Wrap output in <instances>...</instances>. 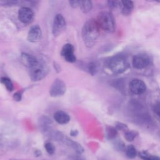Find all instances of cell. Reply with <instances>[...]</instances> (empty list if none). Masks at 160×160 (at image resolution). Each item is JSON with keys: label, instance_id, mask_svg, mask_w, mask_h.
Segmentation results:
<instances>
[{"label": "cell", "instance_id": "d6986e66", "mask_svg": "<svg viewBox=\"0 0 160 160\" xmlns=\"http://www.w3.org/2000/svg\"><path fill=\"white\" fill-rule=\"evenodd\" d=\"M0 81L2 84H3L4 85V86L6 87V88L9 91H12L14 89V86L13 84L11 81V80L7 78V77H2L1 78Z\"/></svg>", "mask_w": 160, "mask_h": 160}, {"label": "cell", "instance_id": "3957f363", "mask_svg": "<svg viewBox=\"0 0 160 160\" xmlns=\"http://www.w3.org/2000/svg\"><path fill=\"white\" fill-rule=\"evenodd\" d=\"M109 69L116 74L122 73L125 71L128 66V62L123 55H116L111 57L108 62Z\"/></svg>", "mask_w": 160, "mask_h": 160}, {"label": "cell", "instance_id": "1f68e13d", "mask_svg": "<svg viewBox=\"0 0 160 160\" xmlns=\"http://www.w3.org/2000/svg\"><path fill=\"white\" fill-rule=\"evenodd\" d=\"M72 160H86L84 158L80 157V156H76Z\"/></svg>", "mask_w": 160, "mask_h": 160}, {"label": "cell", "instance_id": "6da1fadb", "mask_svg": "<svg viewBox=\"0 0 160 160\" xmlns=\"http://www.w3.org/2000/svg\"><path fill=\"white\" fill-rule=\"evenodd\" d=\"M99 26L94 19L87 21L82 29V38L85 46L92 47L99 36Z\"/></svg>", "mask_w": 160, "mask_h": 160}, {"label": "cell", "instance_id": "44dd1931", "mask_svg": "<svg viewBox=\"0 0 160 160\" xmlns=\"http://www.w3.org/2000/svg\"><path fill=\"white\" fill-rule=\"evenodd\" d=\"M138 133L137 131H128L125 132L124 137H125V139L128 141L131 142V141H132L136 138V137L138 136Z\"/></svg>", "mask_w": 160, "mask_h": 160}, {"label": "cell", "instance_id": "d6a6232c", "mask_svg": "<svg viewBox=\"0 0 160 160\" xmlns=\"http://www.w3.org/2000/svg\"><path fill=\"white\" fill-rule=\"evenodd\" d=\"M149 2H160V0H146Z\"/></svg>", "mask_w": 160, "mask_h": 160}, {"label": "cell", "instance_id": "8fae6325", "mask_svg": "<svg viewBox=\"0 0 160 160\" xmlns=\"http://www.w3.org/2000/svg\"><path fill=\"white\" fill-rule=\"evenodd\" d=\"M42 38V32L40 27L38 25L32 26L28 33L27 39L31 42H36L41 40Z\"/></svg>", "mask_w": 160, "mask_h": 160}, {"label": "cell", "instance_id": "7c38bea8", "mask_svg": "<svg viewBox=\"0 0 160 160\" xmlns=\"http://www.w3.org/2000/svg\"><path fill=\"white\" fill-rule=\"evenodd\" d=\"M21 60L22 63L28 68H31L36 66L38 62V60L33 56L27 54L26 52H22L21 55Z\"/></svg>", "mask_w": 160, "mask_h": 160}, {"label": "cell", "instance_id": "cb8c5ba5", "mask_svg": "<svg viewBox=\"0 0 160 160\" xmlns=\"http://www.w3.org/2000/svg\"><path fill=\"white\" fill-rule=\"evenodd\" d=\"M114 147L117 150H118L119 151H122L125 149V145H124V142L119 140L115 142Z\"/></svg>", "mask_w": 160, "mask_h": 160}, {"label": "cell", "instance_id": "30bf717a", "mask_svg": "<svg viewBox=\"0 0 160 160\" xmlns=\"http://www.w3.org/2000/svg\"><path fill=\"white\" fill-rule=\"evenodd\" d=\"M131 91L135 94H141L146 90V85L144 81L140 79H133L129 84Z\"/></svg>", "mask_w": 160, "mask_h": 160}, {"label": "cell", "instance_id": "f1b7e54d", "mask_svg": "<svg viewBox=\"0 0 160 160\" xmlns=\"http://www.w3.org/2000/svg\"><path fill=\"white\" fill-rule=\"evenodd\" d=\"M70 6L72 8H76L79 6V0H68Z\"/></svg>", "mask_w": 160, "mask_h": 160}, {"label": "cell", "instance_id": "5b68a950", "mask_svg": "<svg viewBox=\"0 0 160 160\" xmlns=\"http://www.w3.org/2000/svg\"><path fill=\"white\" fill-rule=\"evenodd\" d=\"M66 91V86L64 82L60 79H56L52 83L49 94L51 96L56 98L59 97L64 94Z\"/></svg>", "mask_w": 160, "mask_h": 160}, {"label": "cell", "instance_id": "277c9868", "mask_svg": "<svg viewBox=\"0 0 160 160\" xmlns=\"http://www.w3.org/2000/svg\"><path fill=\"white\" fill-rule=\"evenodd\" d=\"M48 68L39 62L36 66L29 69V76L32 81H38L44 79L48 73Z\"/></svg>", "mask_w": 160, "mask_h": 160}, {"label": "cell", "instance_id": "d4e9b609", "mask_svg": "<svg viewBox=\"0 0 160 160\" xmlns=\"http://www.w3.org/2000/svg\"><path fill=\"white\" fill-rule=\"evenodd\" d=\"M88 69H89V72H90L91 74L93 75V74H94L96 72V71H97V66H96V64L94 62H91V63L89 64Z\"/></svg>", "mask_w": 160, "mask_h": 160}, {"label": "cell", "instance_id": "4dcf8cb0", "mask_svg": "<svg viewBox=\"0 0 160 160\" xmlns=\"http://www.w3.org/2000/svg\"><path fill=\"white\" fill-rule=\"evenodd\" d=\"M148 159H149V160H160V157H159L158 156H154V155H151L150 154Z\"/></svg>", "mask_w": 160, "mask_h": 160}, {"label": "cell", "instance_id": "52a82bcc", "mask_svg": "<svg viewBox=\"0 0 160 160\" xmlns=\"http://www.w3.org/2000/svg\"><path fill=\"white\" fill-rule=\"evenodd\" d=\"M65 28L66 21L64 18L60 14H56L54 18L52 27V32L53 35L54 36H58L64 31Z\"/></svg>", "mask_w": 160, "mask_h": 160}, {"label": "cell", "instance_id": "f546056e", "mask_svg": "<svg viewBox=\"0 0 160 160\" xmlns=\"http://www.w3.org/2000/svg\"><path fill=\"white\" fill-rule=\"evenodd\" d=\"M149 154H148L146 151H142V152H140L139 153V156L140 158H141L142 159H144V160L145 159H148L149 156Z\"/></svg>", "mask_w": 160, "mask_h": 160}, {"label": "cell", "instance_id": "9a60e30c", "mask_svg": "<svg viewBox=\"0 0 160 160\" xmlns=\"http://www.w3.org/2000/svg\"><path fill=\"white\" fill-rule=\"evenodd\" d=\"M52 122L51 119L46 116H42L39 119V124L41 131L43 133H45L47 131L51 129V125Z\"/></svg>", "mask_w": 160, "mask_h": 160}, {"label": "cell", "instance_id": "ffe728a7", "mask_svg": "<svg viewBox=\"0 0 160 160\" xmlns=\"http://www.w3.org/2000/svg\"><path fill=\"white\" fill-rule=\"evenodd\" d=\"M118 132L116 128L108 126L106 128V136L108 139H112L116 137Z\"/></svg>", "mask_w": 160, "mask_h": 160}, {"label": "cell", "instance_id": "8992f818", "mask_svg": "<svg viewBox=\"0 0 160 160\" xmlns=\"http://www.w3.org/2000/svg\"><path fill=\"white\" fill-rule=\"evenodd\" d=\"M151 59L149 56L145 53H139L133 56L132 64L134 68L141 69L146 68L150 64Z\"/></svg>", "mask_w": 160, "mask_h": 160}, {"label": "cell", "instance_id": "7402d4cb", "mask_svg": "<svg viewBox=\"0 0 160 160\" xmlns=\"http://www.w3.org/2000/svg\"><path fill=\"white\" fill-rule=\"evenodd\" d=\"M108 6L110 9H114L121 6L122 0H107Z\"/></svg>", "mask_w": 160, "mask_h": 160}, {"label": "cell", "instance_id": "e575fe53", "mask_svg": "<svg viewBox=\"0 0 160 160\" xmlns=\"http://www.w3.org/2000/svg\"><path fill=\"white\" fill-rule=\"evenodd\" d=\"M145 160H149V159H145Z\"/></svg>", "mask_w": 160, "mask_h": 160}, {"label": "cell", "instance_id": "9c48e42d", "mask_svg": "<svg viewBox=\"0 0 160 160\" xmlns=\"http://www.w3.org/2000/svg\"><path fill=\"white\" fill-rule=\"evenodd\" d=\"M74 46L71 44H66L61 49V56L64 57L65 60L69 62L76 61V56L74 54Z\"/></svg>", "mask_w": 160, "mask_h": 160}, {"label": "cell", "instance_id": "2e32d148", "mask_svg": "<svg viewBox=\"0 0 160 160\" xmlns=\"http://www.w3.org/2000/svg\"><path fill=\"white\" fill-rule=\"evenodd\" d=\"M122 13L124 16L129 15L134 9V2L132 0H122Z\"/></svg>", "mask_w": 160, "mask_h": 160}, {"label": "cell", "instance_id": "ba28073f", "mask_svg": "<svg viewBox=\"0 0 160 160\" xmlns=\"http://www.w3.org/2000/svg\"><path fill=\"white\" fill-rule=\"evenodd\" d=\"M18 18L23 23H30L34 19V12L29 8H21L18 12Z\"/></svg>", "mask_w": 160, "mask_h": 160}, {"label": "cell", "instance_id": "e0dca14e", "mask_svg": "<svg viewBox=\"0 0 160 160\" xmlns=\"http://www.w3.org/2000/svg\"><path fill=\"white\" fill-rule=\"evenodd\" d=\"M79 6L83 12H89L92 7V0H79Z\"/></svg>", "mask_w": 160, "mask_h": 160}, {"label": "cell", "instance_id": "5bb4252c", "mask_svg": "<svg viewBox=\"0 0 160 160\" xmlns=\"http://www.w3.org/2000/svg\"><path fill=\"white\" fill-rule=\"evenodd\" d=\"M54 119L58 124H65L70 121V116L63 111H58L54 114Z\"/></svg>", "mask_w": 160, "mask_h": 160}, {"label": "cell", "instance_id": "ac0fdd59", "mask_svg": "<svg viewBox=\"0 0 160 160\" xmlns=\"http://www.w3.org/2000/svg\"><path fill=\"white\" fill-rule=\"evenodd\" d=\"M136 154H137L136 149L133 145L129 144L126 148V154L128 158H130V159L134 158L136 156Z\"/></svg>", "mask_w": 160, "mask_h": 160}, {"label": "cell", "instance_id": "4fadbf2b", "mask_svg": "<svg viewBox=\"0 0 160 160\" xmlns=\"http://www.w3.org/2000/svg\"><path fill=\"white\" fill-rule=\"evenodd\" d=\"M61 142H62L64 144H66V146L70 147L76 152H77L78 154H81L84 152V148L79 143H78V142H76V141L67 138L65 136L62 138V139L61 141Z\"/></svg>", "mask_w": 160, "mask_h": 160}, {"label": "cell", "instance_id": "83f0119b", "mask_svg": "<svg viewBox=\"0 0 160 160\" xmlns=\"http://www.w3.org/2000/svg\"><path fill=\"white\" fill-rule=\"evenodd\" d=\"M127 128H128V126L125 124L122 123V122H118L116 124V128L118 129H119V130H123V129H126Z\"/></svg>", "mask_w": 160, "mask_h": 160}, {"label": "cell", "instance_id": "836d02e7", "mask_svg": "<svg viewBox=\"0 0 160 160\" xmlns=\"http://www.w3.org/2000/svg\"><path fill=\"white\" fill-rule=\"evenodd\" d=\"M10 160H25V159H14V158L12 159H12H11Z\"/></svg>", "mask_w": 160, "mask_h": 160}, {"label": "cell", "instance_id": "4316f807", "mask_svg": "<svg viewBox=\"0 0 160 160\" xmlns=\"http://www.w3.org/2000/svg\"><path fill=\"white\" fill-rule=\"evenodd\" d=\"M13 99L14 101L18 102V101H20L21 100V98H22V93L19 91V92H15L14 94H13Z\"/></svg>", "mask_w": 160, "mask_h": 160}, {"label": "cell", "instance_id": "7a4b0ae2", "mask_svg": "<svg viewBox=\"0 0 160 160\" xmlns=\"http://www.w3.org/2000/svg\"><path fill=\"white\" fill-rule=\"evenodd\" d=\"M97 22L100 28L108 32H113L116 29V21L109 11H101L98 15Z\"/></svg>", "mask_w": 160, "mask_h": 160}, {"label": "cell", "instance_id": "603a6c76", "mask_svg": "<svg viewBox=\"0 0 160 160\" xmlns=\"http://www.w3.org/2000/svg\"><path fill=\"white\" fill-rule=\"evenodd\" d=\"M44 148H45L46 152L49 154H52L55 152L54 145L49 141H46L44 143Z\"/></svg>", "mask_w": 160, "mask_h": 160}, {"label": "cell", "instance_id": "484cf974", "mask_svg": "<svg viewBox=\"0 0 160 160\" xmlns=\"http://www.w3.org/2000/svg\"><path fill=\"white\" fill-rule=\"evenodd\" d=\"M154 112L160 118V102L156 103L153 107Z\"/></svg>", "mask_w": 160, "mask_h": 160}]
</instances>
